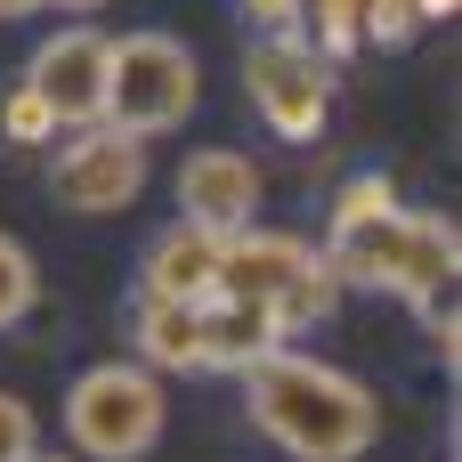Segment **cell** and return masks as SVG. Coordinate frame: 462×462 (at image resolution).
I'll return each mask as SVG.
<instances>
[{"label": "cell", "mask_w": 462, "mask_h": 462, "mask_svg": "<svg viewBox=\"0 0 462 462\" xmlns=\"http://www.w3.org/2000/svg\"><path fill=\"white\" fill-rule=\"evenodd\" d=\"M325 268L341 276V292H398L406 309L414 300H439L455 292L462 268V236L455 219L439 211H374V219H349V227H325Z\"/></svg>", "instance_id": "obj_2"}, {"label": "cell", "mask_w": 462, "mask_h": 462, "mask_svg": "<svg viewBox=\"0 0 462 462\" xmlns=\"http://www.w3.org/2000/svg\"><path fill=\"white\" fill-rule=\"evenodd\" d=\"M0 138L32 154V146H49V138H57V114H49V106H41V97H32L24 81H16V89L0 97Z\"/></svg>", "instance_id": "obj_16"}, {"label": "cell", "mask_w": 462, "mask_h": 462, "mask_svg": "<svg viewBox=\"0 0 462 462\" xmlns=\"http://www.w3.org/2000/svg\"><path fill=\"white\" fill-rule=\"evenodd\" d=\"M130 341H138L146 374H203V309H187V300H146L138 292Z\"/></svg>", "instance_id": "obj_12"}, {"label": "cell", "mask_w": 462, "mask_h": 462, "mask_svg": "<svg viewBox=\"0 0 462 462\" xmlns=\"http://www.w3.org/2000/svg\"><path fill=\"white\" fill-rule=\"evenodd\" d=\"M276 349H292L284 341V325L260 309V300H203V374H252L260 357H276Z\"/></svg>", "instance_id": "obj_11"}, {"label": "cell", "mask_w": 462, "mask_h": 462, "mask_svg": "<svg viewBox=\"0 0 462 462\" xmlns=\"http://www.w3.org/2000/svg\"><path fill=\"white\" fill-rule=\"evenodd\" d=\"M462 0H414V16H422V24H430V16H455Z\"/></svg>", "instance_id": "obj_19"}, {"label": "cell", "mask_w": 462, "mask_h": 462, "mask_svg": "<svg viewBox=\"0 0 462 462\" xmlns=\"http://www.w3.org/2000/svg\"><path fill=\"white\" fill-rule=\"evenodd\" d=\"M41 8H106V0H41Z\"/></svg>", "instance_id": "obj_21"}, {"label": "cell", "mask_w": 462, "mask_h": 462, "mask_svg": "<svg viewBox=\"0 0 462 462\" xmlns=\"http://www.w3.org/2000/svg\"><path fill=\"white\" fill-rule=\"evenodd\" d=\"M244 414L292 462H365L382 439V398L357 374L300 357V349H276L244 374Z\"/></svg>", "instance_id": "obj_1"}, {"label": "cell", "mask_w": 462, "mask_h": 462, "mask_svg": "<svg viewBox=\"0 0 462 462\" xmlns=\"http://www.w3.org/2000/svg\"><path fill=\"white\" fill-rule=\"evenodd\" d=\"M219 292L227 300H260L284 325V341L341 309V276L325 268V252L309 236H284V227H236L227 260H219Z\"/></svg>", "instance_id": "obj_3"}, {"label": "cell", "mask_w": 462, "mask_h": 462, "mask_svg": "<svg viewBox=\"0 0 462 462\" xmlns=\"http://www.w3.org/2000/svg\"><path fill=\"white\" fill-rule=\"evenodd\" d=\"M106 65H114V41L97 24H65L32 49L24 89L57 114V130H97L106 122Z\"/></svg>", "instance_id": "obj_7"}, {"label": "cell", "mask_w": 462, "mask_h": 462, "mask_svg": "<svg viewBox=\"0 0 462 462\" xmlns=\"http://www.w3.org/2000/svg\"><path fill=\"white\" fill-rule=\"evenodd\" d=\"M300 8H309V0H244V16H252L260 32H300Z\"/></svg>", "instance_id": "obj_18"}, {"label": "cell", "mask_w": 462, "mask_h": 462, "mask_svg": "<svg viewBox=\"0 0 462 462\" xmlns=\"http://www.w3.org/2000/svg\"><path fill=\"white\" fill-rule=\"evenodd\" d=\"M244 97L284 146H317L333 122V65L309 49V32H260L244 49Z\"/></svg>", "instance_id": "obj_6"}, {"label": "cell", "mask_w": 462, "mask_h": 462, "mask_svg": "<svg viewBox=\"0 0 462 462\" xmlns=\"http://www.w3.org/2000/svg\"><path fill=\"white\" fill-rule=\"evenodd\" d=\"M24 455H41V414L16 390H0V462H24Z\"/></svg>", "instance_id": "obj_17"}, {"label": "cell", "mask_w": 462, "mask_h": 462, "mask_svg": "<svg viewBox=\"0 0 462 462\" xmlns=\"http://www.w3.org/2000/svg\"><path fill=\"white\" fill-rule=\"evenodd\" d=\"M138 187H146V146L122 138V130H106V122L73 130L57 146V162H49V195L65 211H130Z\"/></svg>", "instance_id": "obj_8"}, {"label": "cell", "mask_w": 462, "mask_h": 462, "mask_svg": "<svg viewBox=\"0 0 462 462\" xmlns=\"http://www.w3.org/2000/svg\"><path fill=\"white\" fill-rule=\"evenodd\" d=\"M32 8H41V0H0V16H32Z\"/></svg>", "instance_id": "obj_20"}, {"label": "cell", "mask_w": 462, "mask_h": 462, "mask_svg": "<svg viewBox=\"0 0 462 462\" xmlns=\"http://www.w3.org/2000/svg\"><path fill=\"white\" fill-rule=\"evenodd\" d=\"M300 24H317V41H309V49H317L325 65H341V57H357V49H365V0H309V8H300Z\"/></svg>", "instance_id": "obj_13"}, {"label": "cell", "mask_w": 462, "mask_h": 462, "mask_svg": "<svg viewBox=\"0 0 462 462\" xmlns=\"http://www.w3.org/2000/svg\"><path fill=\"white\" fill-rule=\"evenodd\" d=\"M203 97V73H195V49L179 32H122L114 41V65H106V130L122 138H162L195 114Z\"/></svg>", "instance_id": "obj_5"}, {"label": "cell", "mask_w": 462, "mask_h": 462, "mask_svg": "<svg viewBox=\"0 0 462 462\" xmlns=\"http://www.w3.org/2000/svg\"><path fill=\"white\" fill-rule=\"evenodd\" d=\"M219 260H227V236H211V227H195V219H171V227L146 244V260H138V292H146V300H187V309H203V300H219Z\"/></svg>", "instance_id": "obj_10"}, {"label": "cell", "mask_w": 462, "mask_h": 462, "mask_svg": "<svg viewBox=\"0 0 462 462\" xmlns=\"http://www.w3.org/2000/svg\"><path fill=\"white\" fill-rule=\"evenodd\" d=\"M32 309H41V268H32V252L16 236H0V333L24 325Z\"/></svg>", "instance_id": "obj_14"}, {"label": "cell", "mask_w": 462, "mask_h": 462, "mask_svg": "<svg viewBox=\"0 0 462 462\" xmlns=\"http://www.w3.org/2000/svg\"><path fill=\"white\" fill-rule=\"evenodd\" d=\"M374 211H398V179H390V171H357V179H341L325 227H349V219H374Z\"/></svg>", "instance_id": "obj_15"}, {"label": "cell", "mask_w": 462, "mask_h": 462, "mask_svg": "<svg viewBox=\"0 0 462 462\" xmlns=\"http://www.w3.org/2000/svg\"><path fill=\"white\" fill-rule=\"evenodd\" d=\"M162 422H171V398H162V374H146L138 357L122 365H89L73 390H65V439L81 462H146L162 447Z\"/></svg>", "instance_id": "obj_4"}, {"label": "cell", "mask_w": 462, "mask_h": 462, "mask_svg": "<svg viewBox=\"0 0 462 462\" xmlns=\"http://www.w3.org/2000/svg\"><path fill=\"white\" fill-rule=\"evenodd\" d=\"M171 187H179V219H195V227H211V236L252 227V219H260V195H268L260 162L236 154V146H195Z\"/></svg>", "instance_id": "obj_9"}, {"label": "cell", "mask_w": 462, "mask_h": 462, "mask_svg": "<svg viewBox=\"0 0 462 462\" xmlns=\"http://www.w3.org/2000/svg\"><path fill=\"white\" fill-rule=\"evenodd\" d=\"M24 462H73V455H24Z\"/></svg>", "instance_id": "obj_22"}]
</instances>
